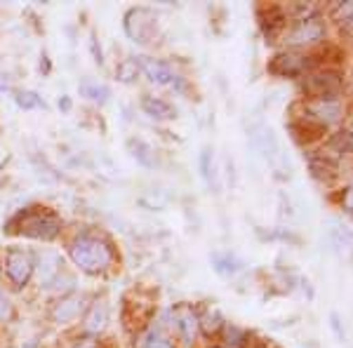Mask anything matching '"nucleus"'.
Returning <instances> with one entry per match:
<instances>
[{
	"mask_svg": "<svg viewBox=\"0 0 353 348\" xmlns=\"http://www.w3.org/2000/svg\"><path fill=\"white\" fill-rule=\"evenodd\" d=\"M141 73L149 78V83L158 85V88H176L179 76L172 71V66L163 59H153V57H139Z\"/></svg>",
	"mask_w": 353,
	"mask_h": 348,
	"instance_id": "nucleus-12",
	"label": "nucleus"
},
{
	"mask_svg": "<svg viewBox=\"0 0 353 348\" xmlns=\"http://www.w3.org/2000/svg\"><path fill=\"white\" fill-rule=\"evenodd\" d=\"M61 271H64V259L57 249H43L41 254L36 256V280L41 287H52V285L59 280Z\"/></svg>",
	"mask_w": 353,
	"mask_h": 348,
	"instance_id": "nucleus-10",
	"label": "nucleus"
},
{
	"mask_svg": "<svg viewBox=\"0 0 353 348\" xmlns=\"http://www.w3.org/2000/svg\"><path fill=\"white\" fill-rule=\"evenodd\" d=\"M66 254L78 271L88 276H104L116 266L118 259L113 243L97 233H78L76 238H71L66 243Z\"/></svg>",
	"mask_w": 353,
	"mask_h": 348,
	"instance_id": "nucleus-1",
	"label": "nucleus"
},
{
	"mask_svg": "<svg viewBox=\"0 0 353 348\" xmlns=\"http://www.w3.org/2000/svg\"><path fill=\"white\" fill-rule=\"evenodd\" d=\"M90 50H92V57H94V61L97 64H104V54H101V48H99V43H97V36L92 33V36H90Z\"/></svg>",
	"mask_w": 353,
	"mask_h": 348,
	"instance_id": "nucleus-29",
	"label": "nucleus"
},
{
	"mask_svg": "<svg viewBox=\"0 0 353 348\" xmlns=\"http://www.w3.org/2000/svg\"><path fill=\"white\" fill-rule=\"evenodd\" d=\"M78 92H81V96H85V99L94 101V104L104 106L106 101L111 99V88L106 83L97 81V78H83L81 83H78Z\"/></svg>",
	"mask_w": 353,
	"mask_h": 348,
	"instance_id": "nucleus-16",
	"label": "nucleus"
},
{
	"mask_svg": "<svg viewBox=\"0 0 353 348\" xmlns=\"http://www.w3.org/2000/svg\"><path fill=\"white\" fill-rule=\"evenodd\" d=\"M290 130H292L299 141H313V139H321L325 127H321V125H316L313 121H309V118L301 116L294 123H290Z\"/></svg>",
	"mask_w": 353,
	"mask_h": 348,
	"instance_id": "nucleus-19",
	"label": "nucleus"
},
{
	"mask_svg": "<svg viewBox=\"0 0 353 348\" xmlns=\"http://www.w3.org/2000/svg\"><path fill=\"white\" fill-rule=\"evenodd\" d=\"M128 151H130V156H132L139 165H144V167H156L158 165V158H156L153 146L149 144V141L141 139V136H130Z\"/></svg>",
	"mask_w": 353,
	"mask_h": 348,
	"instance_id": "nucleus-18",
	"label": "nucleus"
},
{
	"mask_svg": "<svg viewBox=\"0 0 353 348\" xmlns=\"http://www.w3.org/2000/svg\"><path fill=\"white\" fill-rule=\"evenodd\" d=\"M151 316H153V304L141 299V294L137 292V289L123 299V325L128 332H132V334L144 332Z\"/></svg>",
	"mask_w": 353,
	"mask_h": 348,
	"instance_id": "nucleus-5",
	"label": "nucleus"
},
{
	"mask_svg": "<svg viewBox=\"0 0 353 348\" xmlns=\"http://www.w3.org/2000/svg\"><path fill=\"white\" fill-rule=\"evenodd\" d=\"M14 316H17V311H14V304H12V296L0 287V323L3 325L12 323Z\"/></svg>",
	"mask_w": 353,
	"mask_h": 348,
	"instance_id": "nucleus-26",
	"label": "nucleus"
},
{
	"mask_svg": "<svg viewBox=\"0 0 353 348\" xmlns=\"http://www.w3.org/2000/svg\"><path fill=\"white\" fill-rule=\"evenodd\" d=\"M61 216L52 207L33 205V207L19 209L5 226V233H17V236L33 238V240H54L61 233Z\"/></svg>",
	"mask_w": 353,
	"mask_h": 348,
	"instance_id": "nucleus-2",
	"label": "nucleus"
},
{
	"mask_svg": "<svg viewBox=\"0 0 353 348\" xmlns=\"http://www.w3.org/2000/svg\"><path fill=\"white\" fill-rule=\"evenodd\" d=\"M323 36H325V26H323L321 17L311 14V17H304V19L294 21L292 28L285 33V43L288 45H311V43L321 41Z\"/></svg>",
	"mask_w": 353,
	"mask_h": 348,
	"instance_id": "nucleus-8",
	"label": "nucleus"
},
{
	"mask_svg": "<svg viewBox=\"0 0 353 348\" xmlns=\"http://www.w3.org/2000/svg\"><path fill=\"white\" fill-rule=\"evenodd\" d=\"M341 203H344V207L349 209V212H353V184L344 191V198H341Z\"/></svg>",
	"mask_w": 353,
	"mask_h": 348,
	"instance_id": "nucleus-30",
	"label": "nucleus"
},
{
	"mask_svg": "<svg viewBox=\"0 0 353 348\" xmlns=\"http://www.w3.org/2000/svg\"><path fill=\"white\" fill-rule=\"evenodd\" d=\"M311 172L313 176H318V179H332V176L337 174V167H334V163L330 161L325 153H321V156L311 158Z\"/></svg>",
	"mask_w": 353,
	"mask_h": 348,
	"instance_id": "nucleus-21",
	"label": "nucleus"
},
{
	"mask_svg": "<svg viewBox=\"0 0 353 348\" xmlns=\"http://www.w3.org/2000/svg\"><path fill=\"white\" fill-rule=\"evenodd\" d=\"M341 88V78L337 71H321L311 73L304 81V92L311 99H334V94Z\"/></svg>",
	"mask_w": 353,
	"mask_h": 348,
	"instance_id": "nucleus-9",
	"label": "nucleus"
},
{
	"mask_svg": "<svg viewBox=\"0 0 353 348\" xmlns=\"http://www.w3.org/2000/svg\"><path fill=\"white\" fill-rule=\"evenodd\" d=\"M125 33L128 38L137 45H151L156 43V38L161 36L158 28V17L151 12L149 8H132L125 12L123 19Z\"/></svg>",
	"mask_w": 353,
	"mask_h": 348,
	"instance_id": "nucleus-3",
	"label": "nucleus"
},
{
	"mask_svg": "<svg viewBox=\"0 0 353 348\" xmlns=\"http://www.w3.org/2000/svg\"><path fill=\"white\" fill-rule=\"evenodd\" d=\"M141 76V66H139V59H134V57H128V59L118 61L116 66V78L125 85H132L139 81Z\"/></svg>",
	"mask_w": 353,
	"mask_h": 348,
	"instance_id": "nucleus-20",
	"label": "nucleus"
},
{
	"mask_svg": "<svg viewBox=\"0 0 353 348\" xmlns=\"http://www.w3.org/2000/svg\"><path fill=\"white\" fill-rule=\"evenodd\" d=\"M139 106L146 116L153 118V121H172V118H176V108L170 104V101H165L163 96L144 94L139 99Z\"/></svg>",
	"mask_w": 353,
	"mask_h": 348,
	"instance_id": "nucleus-15",
	"label": "nucleus"
},
{
	"mask_svg": "<svg viewBox=\"0 0 353 348\" xmlns=\"http://www.w3.org/2000/svg\"><path fill=\"white\" fill-rule=\"evenodd\" d=\"M309 57L297 52H281L269 61V71L278 78H297L304 71H309Z\"/></svg>",
	"mask_w": 353,
	"mask_h": 348,
	"instance_id": "nucleus-11",
	"label": "nucleus"
},
{
	"mask_svg": "<svg viewBox=\"0 0 353 348\" xmlns=\"http://www.w3.org/2000/svg\"><path fill=\"white\" fill-rule=\"evenodd\" d=\"M212 261H214V268H217L219 273H224V276H233L236 271H241V261H238L231 252L214 254Z\"/></svg>",
	"mask_w": 353,
	"mask_h": 348,
	"instance_id": "nucleus-24",
	"label": "nucleus"
},
{
	"mask_svg": "<svg viewBox=\"0 0 353 348\" xmlns=\"http://www.w3.org/2000/svg\"><path fill=\"white\" fill-rule=\"evenodd\" d=\"M33 273H36V256L28 252V249L10 247L8 252H5L3 276L12 289H24L26 285L31 283Z\"/></svg>",
	"mask_w": 353,
	"mask_h": 348,
	"instance_id": "nucleus-4",
	"label": "nucleus"
},
{
	"mask_svg": "<svg viewBox=\"0 0 353 348\" xmlns=\"http://www.w3.org/2000/svg\"><path fill=\"white\" fill-rule=\"evenodd\" d=\"M139 348H174V344L168 339V336L151 332V334H146V339L141 341V346H139Z\"/></svg>",
	"mask_w": 353,
	"mask_h": 348,
	"instance_id": "nucleus-27",
	"label": "nucleus"
},
{
	"mask_svg": "<svg viewBox=\"0 0 353 348\" xmlns=\"http://www.w3.org/2000/svg\"><path fill=\"white\" fill-rule=\"evenodd\" d=\"M332 144L341 148V153H353V132H339Z\"/></svg>",
	"mask_w": 353,
	"mask_h": 348,
	"instance_id": "nucleus-28",
	"label": "nucleus"
},
{
	"mask_svg": "<svg viewBox=\"0 0 353 348\" xmlns=\"http://www.w3.org/2000/svg\"><path fill=\"white\" fill-rule=\"evenodd\" d=\"M172 323L176 327V334L181 336L184 344H193L198 336V327H201V318L196 316V311L189 304H179L172 308Z\"/></svg>",
	"mask_w": 353,
	"mask_h": 348,
	"instance_id": "nucleus-13",
	"label": "nucleus"
},
{
	"mask_svg": "<svg viewBox=\"0 0 353 348\" xmlns=\"http://www.w3.org/2000/svg\"><path fill=\"white\" fill-rule=\"evenodd\" d=\"M344 116V106H341L339 99H309L304 101V118H309L321 127H327V125L341 121Z\"/></svg>",
	"mask_w": 353,
	"mask_h": 348,
	"instance_id": "nucleus-7",
	"label": "nucleus"
},
{
	"mask_svg": "<svg viewBox=\"0 0 353 348\" xmlns=\"http://www.w3.org/2000/svg\"><path fill=\"white\" fill-rule=\"evenodd\" d=\"M109 325V304L106 299H94L83 313V332L88 336H99Z\"/></svg>",
	"mask_w": 353,
	"mask_h": 348,
	"instance_id": "nucleus-14",
	"label": "nucleus"
},
{
	"mask_svg": "<svg viewBox=\"0 0 353 348\" xmlns=\"http://www.w3.org/2000/svg\"><path fill=\"white\" fill-rule=\"evenodd\" d=\"M59 108H64V111H71V99H68V96H61V99H59Z\"/></svg>",
	"mask_w": 353,
	"mask_h": 348,
	"instance_id": "nucleus-32",
	"label": "nucleus"
},
{
	"mask_svg": "<svg viewBox=\"0 0 353 348\" xmlns=\"http://www.w3.org/2000/svg\"><path fill=\"white\" fill-rule=\"evenodd\" d=\"M334 17H337L341 31H344L349 38H353V3L334 5Z\"/></svg>",
	"mask_w": 353,
	"mask_h": 348,
	"instance_id": "nucleus-23",
	"label": "nucleus"
},
{
	"mask_svg": "<svg viewBox=\"0 0 353 348\" xmlns=\"http://www.w3.org/2000/svg\"><path fill=\"white\" fill-rule=\"evenodd\" d=\"M85 308H88V304H85V296L61 294L59 299L52 304V308H50V320H52L54 325H59V327H64V325H73L85 313Z\"/></svg>",
	"mask_w": 353,
	"mask_h": 348,
	"instance_id": "nucleus-6",
	"label": "nucleus"
},
{
	"mask_svg": "<svg viewBox=\"0 0 353 348\" xmlns=\"http://www.w3.org/2000/svg\"><path fill=\"white\" fill-rule=\"evenodd\" d=\"M73 348H99V344H97L94 339H83V341H78Z\"/></svg>",
	"mask_w": 353,
	"mask_h": 348,
	"instance_id": "nucleus-31",
	"label": "nucleus"
},
{
	"mask_svg": "<svg viewBox=\"0 0 353 348\" xmlns=\"http://www.w3.org/2000/svg\"><path fill=\"white\" fill-rule=\"evenodd\" d=\"M14 101H17V106L24 108V111H33V108H48L43 96L38 92H31V90H19V92H14Z\"/></svg>",
	"mask_w": 353,
	"mask_h": 348,
	"instance_id": "nucleus-22",
	"label": "nucleus"
},
{
	"mask_svg": "<svg viewBox=\"0 0 353 348\" xmlns=\"http://www.w3.org/2000/svg\"><path fill=\"white\" fill-rule=\"evenodd\" d=\"M259 19H261V28H264L266 38H276L278 33L285 28V12L276 5H269V8H261L259 10Z\"/></svg>",
	"mask_w": 353,
	"mask_h": 348,
	"instance_id": "nucleus-17",
	"label": "nucleus"
},
{
	"mask_svg": "<svg viewBox=\"0 0 353 348\" xmlns=\"http://www.w3.org/2000/svg\"><path fill=\"white\" fill-rule=\"evenodd\" d=\"M201 327H203V332L208 334V336L217 334L219 329L224 327V320H221V316H219L217 308H212V311L205 313V316L201 318Z\"/></svg>",
	"mask_w": 353,
	"mask_h": 348,
	"instance_id": "nucleus-25",
	"label": "nucleus"
}]
</instances>
